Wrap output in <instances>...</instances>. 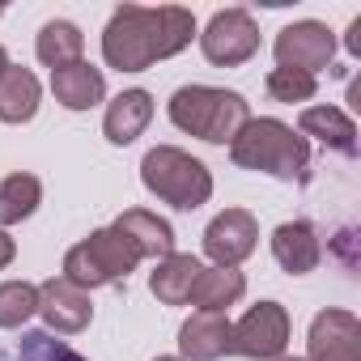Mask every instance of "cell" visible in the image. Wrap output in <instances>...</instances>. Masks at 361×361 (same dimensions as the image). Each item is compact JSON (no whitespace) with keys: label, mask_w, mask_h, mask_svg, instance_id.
Listing matches in <instances>:
<instances>
[{"label":"cell","mask_w":361,"mask_h":361,"mask_svg":"<svg viewBox=\"0 0 361 361\" xmlns=\"http://www.w3.org/2000/svg\"><path fill=\"white\" fill-rule=\"evenodd\" d=\"M196 35V18L192 9H178V5H119L106 22L102 35V56L111 68L119 73H145L157 60L178 56Z\"/></svg>","instance_id":"obj_1"},{"label":"cell","mask_w":361,"mask_h":361,"mask_svg":"<svg viewBox=\"0 0 361 361\" xmlns=\"http://www.w3.org/2000/svg\"><path fill=\"white\" fill-rule=\"evenodd\" d=\"M230 157L243 170H259L285 183H306L310 145L281 119H247L243 132L230 140Z\"/></svg>","instance_id":"obj_2"},{"label":"cell","mask_w":361,"mask_h":361,"mask_svg":"<svg viewBox=\"0 0 361 361\" xmlns=\"http://www.w3.org/2000/svg\"><path fill=\"white\" fill-rule=\"evenodd\" d=\"M251 119L247 98L234 90H217V85H183L170 98V123L183 128L209 145H230L243 123Z\"/></svg>","instance_id":"obj_3"},{"label":"cell","mask_w":361,"mask_h":361,"mask_svg":"<svg viewBox=\"0 0 361 361\" xmlns=\"http://www.w3.org/2000/svg\"><path fill=\"white\" fill-rule=\"evenodd\" d=\"M140 183L157 200L183 209V213L209 204V196H213V174H209V166L200 157L183 153V149H174V145H157V149L145 153V161H140Z\"/></svg>","instance_id":"obj_4"},{"label":"cell","mask_w":361,"mask_h":361,"mask_svg":"<svg viewBox=\"0 0 361 361\" xmlns=\"http://www.w3.org/2000/svg\"><path fill=\"white\" fill-rule=\"evenodd\" d=\"M140 264V251H136V243L123 234V230H115V226H106V230H94L85 243H77L68 255H64V281L68 285H77V289H98V285H119V281H128V272Z\"/></svg>","instance_id":"obj_5"},{"label":"cell","mask_w":361,"mask_h":361,"mask_svg":"<svg viewBox=\"0 0 361 361\" xmlns=\"http://www.w3.org/2000/svg\"><path fill=\"white\" fill-rule=\"evenodd\" d=\"M285 344H289V314L281 302H259L238 323H230V353L238 357L276 361L285 357Z\"/></svg>","instance_id":"obj_6"},{"label":"cell","mask_w":361,"mask_h":361,"mask_svg":"<svg viewBox=\"0 0 361 361\" xmlns=\"http://www.w3.org/2000/svg\"><path fill=\"white\" fill-rule=\"evenodd\" d=\"M200 47H204L209 64H221V68L247 64L259 51V26L247 9H221V13L209 18V26L200 35Z\"/></svg>","instance_id":"obj_7"},{"label":"cell","mask_w":361,"mask_h":361,"mask_svg":"<svg viewBox=\"0 0 361 361\" xmlns=\"http://www.w3.org/2000/svg\"><path fill=\"white\" fill-rule=\"evenodd\" d=\"M276 51V64L281 68H298V73H319V68H331V56H336V35L323 26V22H293L276 35L272 43Z\"/></svg>","instance_id":"obj_8"},{"label":"cell","mask_w":361,"mask_h":361,"mask_svg":"<svg viewBox=\"0 0 361 361\" xmlns=\"http://www.w3.org/2000/svg\"><path fill=\"white\" fill-rule=\"evenodd\" d=\"M255 238H259V226L247 209H226L209 221L204 230V255L217 264V268H238L251 251H255Z\"/></svg>","instance_id":"obj_9"},{"label":"cell","mask_w":361,"mask_h":361,"mask_svg":"<svg viewBox=\"0 0 361 361\" xmlns=\"http://www.w3.org/2000/svg\"><path fill=\"white\" fill-rule=\"evenodd\" d=\"M306 361H361V323L348 310H323L306 336Z\"/></svg>","instance_id":"obj_10"},{"label":"cell","mask_w":361,"mask_h":361,"mask_svg":"<svg viewBox=\"0 0 361 361\" xmlns=\"http://www.w3.org/2000/svg\"><path fill=\"white\" fill-rule=\"evenodd\" d=\"M39 314L47 319L51 331L73 336V331H85V327H90V319H94V302H90L85 289L68 285L64 276H51V281L39 285Z\"/></svg>","instance_id":"obj_11"},{"label":"cell","mask_w":361,"mask_h":361,"mask_svg":"<svg viewBox=\"0 0 361 361\" xmlns=\"http://www.w3.org/2000/svg\"><path fill=\"white\" fill-rule=\"evenodd\" d=\"M272 255H276V264L289 276H306V272L319 268L323 243H319V234H314L310 221H285V226L272 230Z\"/></svg>","instance_id":"obj_12"},{"label":"cell","mask_w":361,"mask_h":361,"mask_svg":"<svg viewBox=\"0 0 361 361\" xmlns=\"http://www.w3.org/2000/svg\"><path fill=\"white\" fill-rule=\"evenodd\" d=\"M178 348L188 361H217L230 353V319L217 310H196L183 331H178Z\"/></svg>","instance_id":"obj_13"},{"label":"cell","mask_w":361,"mask_h":361,"mask_svg":"<svg viewBox=\"0 0 361 361\" xmlns=\"http://www.w3.org/2000/svg\"><path fill=\"white\" fill-rule=\"evenodd\" d=\"M51 94L68 111H90L106 98V77L90 60H77V64H64V68L51 73Z\"/></svg>","instance_id":"obj_14"},{"label":"cell","mask_w":361,"mask_h":361,"mask_svg":"<svg viewBox=\"0 0 361 361\" xmlns=\"http://www.w3.org/2000/svg\"><path fill=\"white\" fill-rule=\"evenodd\" d=\"M153 119V98L145 90H123L106 102V119H102V136L111 145H132Z\"/></svg>","instance_id":"obj_15"},{"label":"cell","mask_w":361,"mask_h":361,"mask_svg":"<svg viewBox=\"0 0 361 361\" xmlns=\"http://www.w3.org/2000/svg\"><path fill=\"white\" fill-rule=\"evenodd\" d=\"M298 136H314L327 149L357 157V123L340 111V106H306L298 115Z\"/></svg>","instance_id":"obj_16"},{"label":"cell","mask_w":361,"mask_h":361,"mask_svg":"<svg viewBox=\"0 0 361 361\" xmlns=\"http://www.w3.org/2000/svg\"><path fill=\"white\" fill-rule=\"evenodd\" d=\"M204 272V264L196 259V255H166V259H157V268H153V276H149V289H153V298L161 302V306H183L188 298H192V285H196V276Z\"/></svg>","instance_id":"obj_17"},{"label":"cell","mask_w":361,"mask_h":361,"mask_svg":"<svg viewBox=\"0 0 361 361\" xmlns=\"http://www.w3.org/2000/svg\"><path fill=\"white\" fill-rule=\"evenodd\" d=\"M115 230H123L136 243L140 259H166V255H174V230H170V221H161L149 209H128L115 221Z\"/></svg>","instance_id":"obj_18"},{"label":"cell","mask_w":361,"mask_h":361,"mask_svg":"<svg viewBox=\"0 0 361 361\" xmlns=\"http://www.w3.org/2000/svg\"><path fill=\"white\" fill-rule=\"evenodd\" d=\"M39 98H43V90H39V77H35L30 68L9 64L5 73H0V119H5V123H26V119H35Z\"/></svg>","instance_id":"obj_19"},{"label":"cell","mask_w":361,"mask_h":361,"mask_svg":"<svg viewBox=\"0 0 361 361\" xmlns=\"http://www.w3.org/2000/svg\"><path fill=\"white\" fill-rule=\"evenodd\" d=\"M243 293H247V281H243L238 268H204V272L196 276L188 302H192L196 310H217V314H226V306H234Z\"/></svg>","instance_id":"obj_20"},{"label":"cell","mask_w":361,"mask_h":361,"mask_svg":"<svg viewBox=\"0 0 361 361\" xmlns=\"http://www.w3.org/2000/svg\"><path fill=\"white\" fill-rule=\"evenodd\" d=\"M35 51H39V60L56 73V68H64V64H77V60H81V51H85V35H81L73 22H47V26L39 30Z\"/></svg>","instance_id":"obj_21"},{"label":"cell","mask_w":361,"mask_h":361,"mask_svg":"<svg viewBox=\"0 0 361 361\" xmlns=\"http://www.w3.org/2000/svg\"><path fill=\"white\" fill-rule=\"evenodd\" d=\"M43 200V183L35 174H9L0 183V226H18L26 221Z\"/></svg>","instance_id":"obj_22"},{"label":"cell","mask_w":361,"mask_h":361,"mask_svg":"<svg viewBox=\"0 0 361 361\" xmlns=\"http://www.w3.org/2000/svg\"><path fill=\"white\" fill-rule=\"evenodd\" d=\"M30 314H39V285L30 281L0 285V327H22Z\"/></svg>","instance_id":"obj_23"},{"label":"cell","mask_w":361,"mask_h":361,"mask_svg":"<svg viewBox=\"0 0 361 361\" xmlns=\"http://www.w3.org/2000/svg\"><path fill=\"white\" fill-rule=\"evenodd\" d=\"M314 90H319V81L310 73H298V68H272L268 73V94L276 102H289V106L293 102H310Z\"/></svg>","instance_id":"obj_24"},{"label":"cell","mask_w":361,"mask_h":361,"mask_svg":"<svg viewBox=\"0 0 361 361\" xmlns=\"http://www.w3.org/2000/svg\"><path fill=\"white\" fill-rule=\"evenodd\" d=\"M18 361H85V357L77 348H68L64 340H56L51 331H30V336H22Z\"/></svg>","instance_id":"obj_25"},{"label":"cell","mask_w":361,"mask_h":361,"mask_svg":"<svg viewBox=\"0 0 361 361\" xmlns=\"http://www.w3.org/2000/svg\"><path fill=\"white\" fill-rule=\"evenodd\" d=\"M13 255H18V247H13V238L0 230V268H9L13 264Z\"/></svg>","instance_id":"obj_26"},{"label":"cell","mask_w":361,"mask_h":361,"mask_svg":"<svg viewBox=\"0 0 361 361\" xmlns=\"http://www.w3.org/2000/svg\"><path fill=\"white\" fill-rule=\"evenodd\" d=\"M348 51L353 56H361V18L353 22V30H348Z\"/></svg>","instance_id":"obj_27"},{"label":"cell","mask_w":361,"mask_h":361,"mask_svg":"<svg viewBox=\"0 0 361 361\" xmlns=\"http://www.w3.org/2000/svg\"><path fill=\"white\" fill-rule=\"evenodd\" d=\"M9 68V56H5V47H0V73H5Z\"/></svg>","instance_id":"obj_28"},{"label":"cell","mask_w":361,"mask_h":361,"mask_svg":"<svg viewBox=\"0 0 361 361\" xmlns=\"http://www.w3.org/2000/svg\"><path fill=\"white\" fill-rule=\"evenodd\" d=\"M153 361H183V357H153Z\"/></svg>","instance_id":"obj_29"},{"label":"cell","mask_w":361,"mask_h":361,"mask_svg":"<svg viewBox=\"0 0 361 361\" xmlns=\"http://www.w3.org/2000/svg\"><path fill=\"white\" fill-rule=\"evenodd\" d=\"M276 361H298V357H276Z\"/></svg>","instance_id":"obj_30"},{"label":"cell","mask_w":361,"mask_h":361,"mask_svg":"<svg viewBox=\"0 0 361 361\" xmlns=\"http://www.w3.org/2000/svg\"><path fill=\"white\" fill-rule=\"evenodd\" d=\"M0 18H5V5H0Z\"/></svg>","instance_id":"obj_31"}]
</instances>
